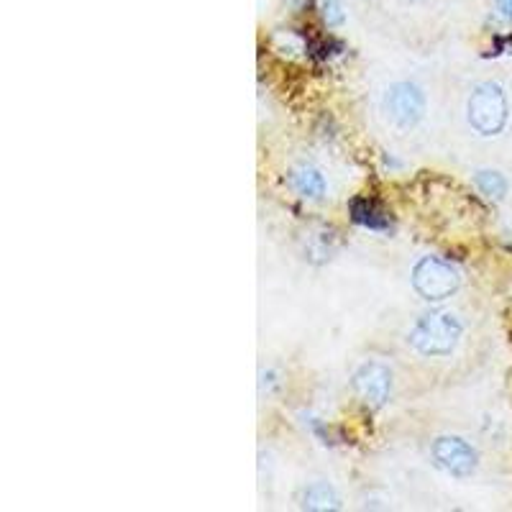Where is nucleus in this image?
Returning <instances> with one entry per match:
<instances>
[{
    "label": "nucleus",
    "mask_w": 512,
    "mask_h": 512,
    "mask_svg": "<svg viewBox=\"0 0 512 512\" xmlns=\"http://www.w3.org/2000/svg\"><path fill=\"white\" fill-rule=\"evenodd\" d=\"M290 185L292 190L305 200H323L326 198V177L313 164H297L290 172Z\"/></svg>",
    "instance_id": "obj_7"
},
{
    "label": "nucleus",
    "mask_w": 512,
    "mask_h": 512,
    "mask_svg": "<svg viewBox=\"0 0 512 512\" xmlns=\"http://www.w3.org/2000/svg\"><path fill=\"white\" fill-rule=\"evenodd\" d=\"M285 3L292 8V11H303V8L308 6V0H285Z\"/></svg>",
    "instance_id": "obj_13"
},
{
    "label": "nucleus",
    "mask_w": 512,
    "mask_h": 512,
    "mask_svg": "<svg viewBox=\"0 0 512 512\" xmlns=\"http://www.w3.org/2000/svg\"><path fill=\"white\" fill-rule=\"evenodd\" d=\"M413 3H418V0H413Z\"/></svg>",
    "instance_id": "obj_14"
},
{
    "label": "nucleus",
    "mask_w": 512,
    "mask_h": 512,
    "mask_svg": "<svg viewBox=\"0 0 512 512\" xmlns=\"http://www.w3.org/2000/svg\"><path fill=\"white\" fill-rule=\"evenodd\" d=\"M425 93L420 85L400 80L384 93V113L400 131H413L425 118Z\"/></svg>",
    "instance_id": "obj_4"
},
{
    "label": "nucleus",
    "mask_w": 512,
    "mask_h": 512,
    "mask_svg": "<svg viewBox=\"0 0 512 512\" xmlns=\"http://www.w3.org/2000/svg\"><path fill=\"white\" fill-rule=\"evenodd\" d=\"M351 218H354L356 223H361V226L374 228V231L387 228V218L379 216L377 205L369 203V200H354V205H351Z\"/></svg>",
    "instance_id": "obj_10"
},
{
    "label": "nucleus",
    "mask_w": 512,
    "mask_h": 512,
    "mask_svg": "<svg viewBox=\"0 0 512 512\" xmlns=\"http://www.w3.org/2000/svg\"><path fill=\"white\" fill-rule=\"evenodd\" d=\"M497 11H500L502 18H507V21H512V0H495Z\"/></svg>",
    "instance_id": "obj_12"
},
{
    "label": "nucleus",
    "mask_w": 512,
    "mask_h": 512,
    "mask_svg": "<svg viewBox=\"0 0 512 512\" xmlns=\"http://www.w3.org/2000/svg\"><path fill=\"white\" fill-rule=\"evenodd\" d=\"M433 461L438 469L456 479L472 477L477 472L479 454L477 448L459 436H441L433 443Z\"/></svg>",
    "instance_id": "obj_6"
},
{
    "label": "nucleus",
    "mask_w": 512,
    "mask_h": 512,
    "mask_svg": "<svg viewBox=\"0 0 512 512\" xmlns=\"http://www.w3.org/2000/svg\"><path fill=\"white\" fill-rule=\"evenodd\" d=\"M320 11H323V21H326L331 29L344 26V21H346L344 0H323V3H320Z\"/></svg>",
    "instance_id": "obj_11"
},
{
    "label": "nucleus",
    "mask_w": 512,
    "mask_h": 512,
    "mask_svg": "<svg viewBox=\"0 0 512 512\" xmlns=\"http://www.w3.org/2000/svg\"><path fill=\"white\" fill-rule=\"evenodd\" d=\"M461 333H464V326H461V320L454 313H448V310H431V313L420 315L415 320V326L410 328L408 341L420 356L441 359V356L454 354V349L461 341Z\"/></svg>",
    "instance_id": "obj_1"
},
{
    "label": "nucleus",
    "mask_w": 512,
    "mask_h": 512,
    "mask_svg": "<svg viewBox=\"0 0 512 512\" xmlns=\"http://www.w3.org/2000/svg\"><path fill=\"white\" fill-rule=\"evenodd\" d=\"M474 185H477V190L482 192L484 198L495 200V203L505 200L507 190H510L507 177L497 172V169H479L477 175H474Z\"/></svg>",
    "instance_id": "obj_9"
},
{
    "label": "nucleus",
    "mask_w": 512,
    "mask_h": 512,
    "mask_svg": "<svg viewBox=\"0 0 512 512\" xmlns=\"http://www.w3.org/2000/svg\"><path fill=\"white\" fill-rule=\"evenodd\" d=\"M351 387L367 408H384L392 395V369L382 361H364L351 377Z\"/></svg>",
    "instance_id": "obj_5"
},
{
    "label": "nucleus",
    "mask_w": 512,
    "mask_h": 512,
    "mask_svg": "<svg viewBox=\"0 0 512 512\" xmlns=\"http://www.w3.org/2000/svg\"><path fill=\"white\" fill-rule=\"evenodd\" d=\"M466 121L479 136H500L510 121V103L500 82L484 80L466 98Z\"/></svg>",
    "instance_id": "obj_2"
},
{
    "label": "nucleus",
    "mask_w": 512,
    "mask_h": 512,
    "mask_svg": "<svg viewBox=\"0 0 512 512\" xmlns=\"http://www.w3.org/2000/svg\"><path fill=\"white\" fill-rule=\"evenodd\" d=\"M413 290L425 303H443L461 287L459 269L441 256H423L413 267Z\"/></svg>",
    "instance_id": "obj_3"
},
{
    "label": "nucleus",
    "mask_w": 512,
    "mask_h": 512,
    "mask_svg": "<svg viewBox=\"0 0 512 512\" xmlns=\"http://www.w3.org/2000/svg\"><path fill=\"white\" fill-rule=\"evenodd\" d=\"M305 510H338L341 500H338L336 489L328 482H313L303 489V497H300Z\"/></svg>",
    "instance_id": "obj_8"
}]
</instances>
